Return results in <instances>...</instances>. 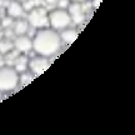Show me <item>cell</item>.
<instances>
[{
	"label": "cell",
	"mask_w": 135,
	"mask_h": 135,
	"mask_svg": "<svg viewBox=\"0 0 135 135\" xmlns=\"http://www.w3.org/2000/svg\"><path fill=\"white\" fill-rule=\"evenodd\" d=\"M14 23V19H11L10 16H6V19L3 20V23H1V26L3 28H8L10 24H13Z\"/></svg>",
	"instance_id": "5bb4252c"
},
{
	"label": "cell",
	"mask_w": 135,
	"mask_h": 135,
	"mask_svg": "<svg viewBox=\"0 0 135 135\" xmlns=\"http://www.w3.org/2000/svg\"><path fill=\"white\" fill-rule=\"evenodd\" d=\"M13 49H14V43H13V40L9 38H0V54L1 55H6V54H9L13 51Z\"/></svg>",
	"instance_id": "8fae6325"
},
{
	"label": "cell",
	"mask_w": 135,
	"mask_h": 135,
	"mask_svg": "<svg viewBox=\"0 0 135 135\" xmlns=\"http://www.w3.org/2000/svg\"><path fill=\"white\" fill-rule=\"evenodd\" d=\"M24 6H23V3H20L18 0H11L6 8V14L8 16H10L11 19H19L24 15Z\"/></svg>",
	"instance_id": "ba28073f"
},
{
	"label": "cell",
	"mask_w": 135,
	"mask_h": 135,
	"mask_svg": "<svg viewBox=\"0 0 135 135\" xmlns=\"http://www.w3.org/2000/svg\"><path fill=\"white\" fill-rule=\"evenodd\" d=\"M66 10L70 15V18H71V21H74L75 24H80L84 20V10H83L81 3L71 1Z\"/></svg>",
	"instance_id": "52a82bcc"
},
{
	"label": "cell",
	"mask_w": 135,
	"mask_h": 135,
	"mask_svg": "<svg viewBox=\"0 0 135 135\" xmlns=\"http://www.w3.org/2000/svg\"><path fill=\"white\" fill-rule=\"evenodd\" d=\"M50 66V61H49V58L46 56H43V55H36L34 58H30L28 60V69L30 70L31 74L34 75H41L46 71Z\"/></svg>",
	"instance_id": "5b68a950"
},
{
	"label": "cell",
	"mask_w": 135,
	"mask_h": 135,
	"mask_svg": "<svg viewBox=\"0 0 135 135\" xmlns=\"http://www.w3.org/2000/svg\"><path fill=\"white\" fill-rule=\"evenodd\" d=\"M48 21H49V28L56 30V31H61L63 29L70 26L71 24V18L68 13L66 9H56L51 10L48 13Z\"/></svg>",
	"instance_id": "3957f363"
},
{
	"label": "cell",
	"mask_w": 135,
	"mask_h": 135,
	"mask_svg": "<svg viewBox=\"0 0 135 135\" xmlns=\"http://www.w3.org/2000/svg\"><path fill=\"white\" fill-rule=\"evenodd\" d=\"M14 43V49L20 54H28L33 50V41L31 38L28 35H16V38L13 40Z\"/></svg>",
	"instance_id": "8992f818"
},
{
	"label": "cell",
	"mask_w": 135,
	"mask_h": 135,
	"mask_svg": "<svg viewBox=\"0 0 135 135\" xmlns=\"http://www.w3.org/2000/svg\"><path fill=\"white\" fill-rule=\"evenodd\" d=\"M28 24L31 25L35 29L46 28L49 25L48 21V11L44 6H34L33 9L28 11Z\"/></svg>",
	"instance_id": "277c9868"
},
{
	"label": "cell",
	"mask_w": 135,
	"mask_h": 135,
	"mask_svg": "<svg viewBox=\"0 0 135 135\" xmlns=\"http://www.w3.org/2000/svg\"><path fill=\"white\" fill-rule=\"evenodd\" d=\"M44 1H45L46 4H49V5H55L58 0H44Z\"/></svg>",
	"instance_id": "9a60e30c"
},
{
	"label": "cell",
	"mask_w": 135,
	"mask_h": 135,
	"mask_svg": "<svg viewBox=\"0 0 135 135\" xmlns=\"http://www.w3.org/2000/svg\"><path fill=\"white\" fill-rule=\"evenodd\" d=\"M59 35H60V39H61V43L70 45V44H73L78 39V36H79V31L68 26V28H65V29L61 30V33L59 34Z\"/></svg>",
	"instance_id": "9c48e42d"
},
{
	"label": "cell",
	"mask_w": 135,
	"mask_h": 135,
	"mask_svg": "<svg viewBox=\"0 0 135 135\" xmlns=\"http://www.w3.org/2000/svg\"><path fill=\"white\" fill-rule=\"evenodd\" d=\"M28 30H29V24L26 20L19 18L15 23H13V33H15V35H24L28 33Z\"/></svg>",
	"instance_id": "30bf717a"
},
{
	"label": "cell",
	"mask_w": 135,
	"mask_h": 135,
	"mask_svg": "<svg viewBox=\"0 0 135 135\" xmlns=\"http://www.w3.org/2000/svg\"><path fill=\"white\" fill-rule=\"evenodd\" d=\"M28 60H29V59L26 58V54H20L19 56L15 59L14 68L19 74L20 73H24L25 70L28 69Z\"/></svg>",
	"instance_id": "7c38bea8"
},
{
	"label": "cell",
	"mask_w": 135,
	"mask_h": 135,
	"mask_svg": "<svg viewBox=\"0 0 135 135\" xmlns=\"http://www.w3.org/2000/svg\"><path fill=\"white\" fill-rule=\"evenodd\" d=\"M3 31H4V28H3L1 24H0V38H3Z\"/></svg>",
	"instance_id": "2e32d148"
},
{
	"label": "cell",
	"mask_w": 135,
	"mask_h": 135,
	"mask_svg": "<svg viewBox=\"0 0 135 135\" xmlns=\"http://www.w3.org/2000/svg\"><path fill=\"white\" fill-rule=\"evenodd\" d=\"M70 3H71L70 0H58L55 5H58L59 9H68V6H69Z\"/></svg>",
	"instance_id": "4fadbf2b"
},
{
	"label": "cell",
	"mask_w": 135,
	"mask_h": 135,
	"mask_svg": "<svg viewBox=\"0 0 135 135\" xmlns=\"http://www.w3.org/2000/svg\"><path fill=\"white\" fill-rule=\"evenodd\" d=\"M33 41V50L39 55H43L46 58L54 56L59 53L61 49V39L56 30L51 28H41L38 29L34 34Z\"/></svg>",
	"instance_id": "6da1fadb"
},
{
	"label": "cell",
	"mask_w": 135,
	"mask_h": 135,
	"mask_svg": "<svg viewBox=\"0 0 135 135\" xmlns=\"http://www.w3.org/2000/svg\"><path fill=\"white\" fill-rule=\"evenodd\" d=\"M70 1H76V3H85L88 0H70Z\"/></svg>",
	"instance_id": "e0dca14e"
},
{
	"label": "cell",
	"mask_w": 135,
	"mask_h": 135,
	"mask_svg": "<svg viewBox=\"0 0 135 135\" xmlns=\"http://www.w3.org/2000/svg\"><path fill=\"white\" fill-rule=\"evenodd\" d=\"M20 83V74L14 66L4 65L0 68V93L13 91Z\"/></svg>",
	"instance_id": "7a4b0ae2"
}]
</instances>
